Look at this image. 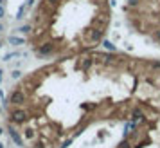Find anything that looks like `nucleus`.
Here are the masks:
<instances>
[{
    "mask_svg": "<svg viewBox=\"0 0 160 148\" xmlns=\"http://www.w3.org/2000/svg\"><path fill=\"white\" fill-rule=\"evenodd\" d=\"M16 56H18V52H7V54L4 56V60H5V62H9L11 58H16Z\"/></svg>",
    "mask_w": 160,
    "mask_h": 148,
    "instance_id": "6ab92c4d",
    "label": "nucleus"
},
{
    "mask_svg": "<svg viewBox=\"0 0 160 148\" xmlns=\"http://www.w3.org/2000/svg\"><path fill=\"white\" fill-rule=\"evenodd\" d=\"M2 134H4V130H2V126H0V136H2Z\"/></svg>",
    "mask_w": 160,
    "mask_h": 148,
    "instance_id": "a878e982",
    "label": "nucleus"
},
{
    "mask_svg": "<svg viewBox=\"0 0 160 148\" xmlns=\"http://www.w3.org/2000/svg\"><path fill=\"white\" fill-rule=\"evenodd\" d=\"M7 42L11 43V45H25V40L24 38H20V36H15V35H11L9 38H7Z\"/></svg>",
    "mask_w": 160,
    "mask_h": 148,
    "instance_id": "9d476101",
    "label": "nucleus"
},
{
    "mask_svg": "<svg viewBox=\"0 0 160 148\" xmlns=\"http://www.w3.org/2000/svg\"><path fill=\"white\" fill-rule=\"evenodd\" d=\"M0 148H4V145H2V143H0Z\"/></svg>",
    "mask_w": 160,
    "mask_h": 148,
    "instance_id": "bb28decb",
    "label": "nucleus"
},
{
    "mask_svg": "<svg viewBox=\"0 0 160 148\" xmlns=\"http://www.w3.org/2000/svg\"><path fill=\"white\" fill-rule=\"evenodd\" d=\"M130 121H135V123H138V121H142L146 117L144 110L141 109V107H135V109H130Z\"/></svg>",
    "mask_w": 160,
    "mask_h": 148,
    "instance_id": "423d86ee",
    "label": "nucleus"
},
{
    "mask_svg": "<svg viewBox=\"0 0 160 148\" xmlns=\"http://www.w3.org/2000/svg\"><path fill=\"white\" fill-rule=\"evenodd\" d=\"M0 47H2V43H0Z\"/></svg>",
    "mask_w": 160,
    "mask_h": 148,
    "instance_id": "c85d7f7f",
    "label": "nucleus"
},
{
    "mask_svg": "<svg viewBox=\"0 0 160 148\" xmlns=\"http://www.w3.org/2000/svg\"><path fill=\"white\" fill-rule=\"evenodd\" d=\"M32 146H34V148H45V146H47V143H45L43 139H36V141H34V145H32Z\"/></svg>",
    "mask_w": 160,
    "mask_h": 148,
    "instance_id": "2eb2a0df",
    "label": "nucleus"
},
{
    "mask_svg": "<svg viewBox=\"0 0 160 148\" xmlns=\"http://www.w3.org/2000/svg\"><path fill=\"white\" fill-rule=\"evenodd\" d=\"M27 119H29V112L25 110V109H22V107H15V109L9 110V121H11V123L22 125Z\"/></svg>",
    "mask_w": 160,
    "mask_h": 148,
    "instance_id": "f03ea898",
    "label": "nucleus"
},
{
    "mask_svg": "<svg viewBox=\"0 0 160 148\" xmlns=\"http://www.w3.org/2000/svg\"><path fill=\"white\" fill-rule=\"evenodd\" d=\"M151 69H160V62H151Z\"/></svg>",
    "mask_w": 160,
    "mask_h": 148,
    "instance_id": "4be33fe9",
    "label": "nucleus"
},
{
    "mask_svg": "<svg viewBox=\"0 0 160 148\" xmlns=\"http://www.w3.org/2000/svg\"><path fill=\"white\" fill-rule=\"evenodd\" d=\"M32 31V25L31 24H24L18 27V33H22V35H29V33Z\"/></svg>",
    "mask_w": 160,
    "mask_h": 148,
    "instance_id": "f8f14e48",
    "label": "nucleus"
},
{
    "mask_svg": "<svg viewBox=\"0 0 160 148\" xmlns=\"http://www.w3.org/2000/svg\"><path fill=\"white\" fill-rule=\"evenodd\" d=\"M153 38H155V42H158V43H160V29H157L155 33H153Z\"/></svg>",
    "mask_w": 160,
    "mask_h": 148,
    "instance_id": "aec40b11",
    "label": "nucleus"
},
{
    "mask_svg": "<svg viewBox=\"0 0 160 148\" xmlns=\"http://www.w3.org/2000/svg\"><path fill=\"white\" fill-rule=\"evenodd\" d=\"M0 81H2V69H0Z\"/></svg>",
    "mask_w": 160,
    "mask_h": 148,
    "instance_id": "393cba45",
    "label": "nucleus"
},
{
    "mask_svg": "<svg viewBox=\"0 0 160 148\" xmlns=\"http://www.w3.org/2000/svg\"><path fill=\"white\" fill-rule=\"evenodd\" d=\"M135 128H137V123H135V121H128V123L124 125V132H126V134H130V132H133V130H135Z\"/></svg>",
    "mask_w": 160,
    "mask_h": 148,
    "instance_id": "ddd939ff",
    "label": "nucleus"
},
{
    "mask_svg": "<svg viewBox=\"0 0 160 148\" xmlns=\"http://www.w3.org/2000/svg\"><path fill=\"white\" fill-rule=\"evenodd\" d=\"M83 40H85L86 43H90V47H94L95 43H99V42H103V40H104V29H101V27L88 29L83 35Z\"/></svg>",
    "mask_w": 160,
    "mask_h": 148,
    "instance_id": "f257e3e1",
    "label": "nucleus"
},
{
    "mask_svg": "<svg viewBox=\"0 0 160 148\" xmlns=\"http://www.w3.org/2000/svg\"><path fill=\"white\" fill-rule=\"evenodd\" d=\"M142 0H128V7H137Z\"/></svg>",
    "mask_w": 160,
    "mask_h": 148,
    "instance_id": "a211bd4d",
    "label": "nucleus"
},
{
    "mask_svg": "<svg viewBox=\"0 0 160 148\" xmlns=\"http://www.w3.org/2000/svg\"><path fill=\"white\" fill-rule=\"evenodd\" d=\"M36 136H38V132H36V128H32V126H27V128L24 130V137L27 139V141L36 139Z\"/></svg>",
    "mask_w": 160,
    "mask_h": 148,
    "instance_id": "1a4fd4ad",
    "label": "nucleus"
},
{
    "mask_svg": "<svg viewBox=\"0 0 160 148\" xmlns=\"http://www.w3.org/2000/svg\"><path fill=\"white\" fill-rule=\"evenodd\" d=\"M70 145H72V139H67V141H63V145L59 146V148H69Z\"/></svg>",
    "mask_w": 160,
    "mask_h": 148,
    "instance_id": "412c9836",
    "label": "nucleus"
},
{
    "mask_svg": "<svg viewBox=\"0 0 160 148\" xmlns=\"http://www.w3.org/2000/svg\"><path fill=\"white\" fill-rule=\"evenodd\" d=\"M7 132H9V137H11L13 143H15L16 146H20V148H24V139H22V136H20V132L13 126V123L7 125Z\"/></svg>",
    "mask_w": 160,
    "mask_h": 148,
    "instance_id": "39448f33",
    "label": "nucleus"
},
{
    "mask_svg": "<svg viewBox=\"0 0 160 148\" xmlns=\"http://www.w3.org/2000/svg\"><path fill=\"white\" fill-rule=\"evenodd\" d=\"M103 45H104V49H106V51H110V52H117L115 43L110 42V40H103Z\"/></svg>",
    "mask_w": 160,
    "mask_h": 148,
    "instance_id": "9b49d317",
    "label": "nucleus"
},
{
    "mask_svg": "<svg viewBox=\"0 0 160 148\" xmlns=\"http://www.w3.org/2000/svg\"><path fill=\"white\" fill-rule=\"evenodd\" d=\"M4 16H5V7L0 4V18H4Z\"/></svg>",
    "mask_w": 160,
    "mask_h": 148,
    "instance_id": "5701e85b",
    "label": "nucleus"
},
{
    "mask_svg": "<svg viewBox=\"0 0 160 148\" xmlns=\"http://www.w3.org/2000/svg\"><path fill=\"white\" fill-rule=\"evenodd\" d=\"M95 63V60H94V56H85L81 62H79V65H81V69L86 72V71H90L92 69V65Z\"/></svg>",
    "mask_w": 160,
    "mask_h": 148,
    "instance_id": "6e6552de",
    "label": "nucleus"
},
{
    "mask_svg": "<svg viewBox=\"0 0 160 148\" xmlns=\"http://www.w3.org/2000/svg\"><path fill=\"white\" fill-rule=\"evenodd\" d=\"M0 112H2V107H0Z\"/></svg>",
    "mask_w": 160,
    "mask_h": 148,
    "instance_id": "cd10ccee",
    "label": "nucleus"
},
{
    "mask_svg": "<svg viewBox=\"0 0 160 148\" xmlns=\"http://www.w3.org/2000/svg\"><path fill=\"white\" fill-rule=\"evenodd\" d=\"M25 101H27V96H25V92L22 89H16L9 94V105L13 107H22Z\"/></svg>",
    "mask_w": 160,
    "mask_h": 148,
    "instance_id": "7ed1b4c3",
    "label": "nucleus"
},
{
    "mask_svg": "<svg viewBox=\"0 0 160 148\" xmlns=\"http://www.w3.org/2000/svg\"><path fill=\"white\" fill-rule=\"evenodd\" d=\"M2 31H4V25H2V24H0V33H2Z\"/></svg>",
    "mask_w": 160,
    "mask_h": 148,
    "instance_id": "b1692460",
    "label": "nucleus"
},
{
    "mask_svg": "<svg viewBox=\"0 0 160 148\" xmlns=\"http://www.w3.org/2000/svg\"><path fill=\"white\" fill-rule=\"evenodd\" d=\"M25 9H27V2H25V4L22 5V7L18 9V15H16V18H18V20H20V18H24V15H25Z\"/></svg>",
    "mask_w": 160,
    "mask_h": 148,
    "instance_id": "4468645a",
    "label": "nucleus"
},
{
    "mask_svg": "<svg viewBox=\"0 0 160 148\" xmlns=\"http://www.w3.org/2000/svg\"><path fill=\"white\" fill-rule=\"evenodd\" d=\"M38 85H40V79H38V78H29V79H24L22 87H18V89H29V90H34Z\"/></svg>",
    "mask_w": 160,
    "mask_h": 148,
    "instance_id": "0eeeda50",
    "label": "nucleus"
},
{
    "mask_svg": "<svg viewBox=\"0 0 160 148\" xmlns=\"http://www.w3.org/2000/svg\"><path fill=\"white\" fill-rule=\"evenodd\" d=\"M119 148H133V145H131V141L130 139H124L121 145H119Z\"/></svg>",
    "mask_w": 160,
    "mask_h": 148,
    "instance_id": "dca6fc26",
    "label": "nucleus"
},
{
    "mask_svg": "<svg viewBox=\"0 0 160 148\" xmlns=\"http://www.w3.org/2000/svg\"><path fill=\"white\" fill-rule=\"evenodd\" d=\"M11 78L13 79H20V78H22V72H20V71H11Z\"/></svg>",
    "mask_w": 160,
    "mask_h": 148,
    "instance_id": "f3484780",
    "label": "nucleus"
},
{
    "mask_svg": "<svg viewBox=\"0 0 160 148\" xmlns=\"http://www.w3.org/2000/svg\"><path fill=\"white\" fill-rule=\"evenodd\" d=\"M54 51H56V45L54 43H52V42H45V43L36 47V56L38 58H45V56L54 54Z\"/></svg>",
    "mask_w": 160,
    "mask_h": 148,
    "instance_id": "20e7f679",
    "label": "nucleus"
}]
</instances>
